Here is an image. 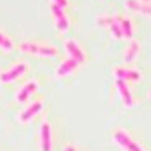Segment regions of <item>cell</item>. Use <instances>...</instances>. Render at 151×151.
Here are the masks:
<instances>
[{
  "mask_svg": "<svg viewBox=\"0 0 151 151\" xmlns=\"http://www.w3.org/2000/svg\"><path fill=\"white\" fill-rule=\"evenodd\" d=\"M67 5H68L67 0H56V2L50 3V9H52V14L55 17V23L59 32H67L70 27V20L64 11Z\"/></svg>",
  "mask_w": 151,
  "mask_h": 151,
  "instance_id": "obj_1",
  "label": "cell"
},
{
  "mask_svg": "<svg viewBox=\"0 0 151 151\" xmlns=\"http://www.w3.org/2000/svg\"><path fill=\"white\" fill-rule=\"evenodd\" d=\"M20 50L29 55H38V56H55L58 55V48L53 45L45 44H36V42H21Z\"/></svg>",
  "mask_w": 151,
  "mask_h": 151,
  "instance_id": "obj_2",
  "label": "cell"
},
{
  "mask_svg": "<svg viewBox=\"0 0 151 151\" xmlns=\"http://www.w3.org/2000/svg\"><path fill=\"white\" fill-rule=\"evenodd\" d=\"M113 139H115V142L121 148H124L125 151H144L139 144L134 142L132 137L125 133L124 130H121V129L119 130H115V133H113Z\"/></svg>",
  "mask_w": 151,
  "mask_h": 151,
  "instance_id": "obj_3",
  "label": "cell"
},
{
  "mask_svg": "<svg viewBox=\"0 0 151 151\" xmlns=\"http://www.w3.org/2000/svg\"><path fill=\"white\" fill-rule=\"evenodd\" d=\"M26 71H27V64H26V62H20V64L14 65L11 70L0 73V82H2V83H11V82L17 80L20 76L24 74Z\"/></svg>",
  "mask_w": 151,
  "mask_h": 151,
  "instance_id": "obj_4",
  "label": "cell"
},
{
  "mask_svg": "<svg viewBox=\"0 0 151 151\" xmlns=\"http://www.w3.org/2000/svg\"><path fill=\"white\" fill-rule=\"evenodd\" d=\"M113 74H115V77L116 79H121L122 82H139L142 79V76L139 71H136V70H132V68H115V71H113Z\"/></svg>",
  "mask_w": 151,
  "mask_h": 151,
  "instance_id": "obj_5",
  "label": "cell"
},
{
  "mask_svg": "<svg viewBox=\"0 0 151 151\" xmlns=\"http://www.w3.org/2000/svg\"><path fill=\"white\" fill-rule=\"evenodd\" d=\"M42 106H44L42 101H35V103H32L29 107H26V109L20 113V116H18L20 122H29L30 119H33L38 113L41 112Z\"/></svg>",
  "mask_w": 151,
  "mask_h": 151,
  "instance_id": "obj_6",
  "label": "cell"
},
{
  "mask_svg": "<svg viewBox=\"0 0 151 151\" xmlns=\"http://www.w3.org/2000/svg\"><path fill=\"white\" fill-rule=\"evenodd\" d=\"M65 50L67 53L70 55L71 59H74L77 64H82V62H85V53L82 52V48L79 47V44L73 41V40H68L65 42Z\"/></svg>",
  "mask_w": 151,
  "mask_h": 151,
  "instance_id": "obj_7",
  "label": "cell"
},
{
  "mask_svg": "<svg viewBox=\"0 0 151 151\" xmlns=\"http://www.w3.org/2000/svg\"><path fill=\"white\" fill-rule=\"evenodd\" d=\"M52 127H50V124L47 121L42 122L41 125V150L42 151H52Z\"/></svg>",
  "mask_w": 151,
  "mask_h": 151,
  "instance_id": "obj_8",
  "label": "cell"
},
{
  "mask_svg": "<svg viewBox=\"0 0 151 151\" xmlns=\"http://www.w3.org/2000/svg\"><path fill=\"white\" fill-rule=\"evenodd\" d=\"M38 89V83L36 82H29V83H26L21 89L17 92V97H15V100L18 103H26L27 101V98L35 92Z\"/></svg>",
  "mask_w": 151,
  "mask_h": 151,
  "instance_id": "obj_9",
  "label": "cell"
},
{
  "mask_svg": "<svg viewBox=\"0 0 151 151\" xmlns=\"http://www.w3.org/2000/svg\"><path fill=\"white\" fill-rule=\"evenodd\" d=\"M115 82H116V88H118V92H119V97L122 100V103L127 107H130L133 104V97H132L129 88H127V83L122 82L121 79H116Z\"/></svg>",
  "mask_w": 151,
  "mask_h": 151,
  "instance_id": "obj_10",
  "label": "cell"
},
{
  "mask_svg": "<svg viewBox=\"0 0 151 151\" xmlns=\"http://www.w3.org/2000/svg\"><path fill=\"white\" fill-rule=\"evenodd\" d=\"M125 6L127 9L130 11H134V12H141L144 15H150V2H137V0H129V2H125Z\"/></svg>",
  "mask_w": 151,
  "mask_h": 151,
  "instance_id": "obj_11",
  "label": "cell"
},
{
  "mask_svg": "<svg viewBox=\"0 0 151 151\" xmlns=\"http://www.w3.org/2000/svg\"><path fill=\"white\" fill-rule=\"evenodd\" d=\"M77 62H76L74 59H71V58H68L67 60H64L62 64L59 65V68L56 70V76L58 77H64V76H67V74H70V73H73L76 68H77Z\"/></svg>",
  "mask_w": 151,
  "mask_h": 151,
  "instance_id": "obj_12",
  "label": "cell"
},
{
  "mask_svg": "<svg viewBox=\"0 0 151 151\" xmlns=\"http://www.w3.org/2000/svg\"><path fill=\"white\" fill-rule=\"evenodd\" d=\"M139 50H141V44L137 42V41L130 42V45L127 47V50L124 52V60L125 62H133L137 58V55H139Z\"/></svg>",
  "mask_w": 151,
  "mask_h": 151,
  "instance_id": "obj_13",
  "label": "cell"
},
{
  "mask_svg": "<svg viewBox=\"0 0 151 151\" xmlns=\"http://www.w3.org/2000/svg\"><path fill=\"white\" fill-rule=\"evenodd\" d=\"M119 27H121V32H122L124 38H132L133 36V26H132V21L127 17L119 18Z\"/></svg>",
  "mask_w": 151,
  "mask_h": 151,
  "instance_id": "obj_14",
  "label": "cell"
},
{
  "mask_svg": "<svg viewBox=\"0 0 151 151\" xmlns=\"http://www.w3.org/2000/svg\"><path fill=\"white\" fill-rule=\"evenodd\" d=\"M12 47H14V44H12L11 38L6 36L3 32H0V48L6 50V52H9V50H12Z\"/></svg>",
  "mask_w": 151,
  "mask_h": 151,
  "instance_id": "obj_15",
  "label": "cell"
},
{
  "mask_svg": "<svg viewBox=\"0 0 151 151\" xmlns=\"http://www.w3.org/2000/svg\"><path fill=\"white\" fill-rule=\"evenodd\" d=\"M64 151H77V147H74V145H67Z\"/></svg>",
  "mask_w": 151,
  "mask_h": 151,
  "instance_id": "obj_16",
  "label": "cell"
}]
</instances>
